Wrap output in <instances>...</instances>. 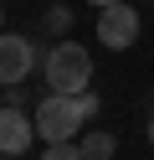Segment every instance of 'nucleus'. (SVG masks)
Listing matches in <instances>:
<instances>
[{
    "label": "nucleus",
    "instance_id": "obj_1",
    "mask_svg": "<svg viewBox=\"0 0 154 160\" xmlns=\"http://www.w3.org/2000/svg\"><path fill=\"white\" fill-rule=\"evenodd\" d=\"M41 78H46V93H87V83H92V57H87V47H77L67 36V42H57L46 52V62H41Z\"/></svg>",
    "mask_w": 154,
    "mask_h": 160
},
{
    "label": "nucleus",
    "instance_id": "obj_2",
    "mask_svg": "<svg viewBox=\"0 0 154 160\" xmlns=\"http://www.w3.org/2000/svg\"><path fill=\"white\" fill-rule=\"evenodd\" d=\"M82 124H87V114H82V103L72 93H46L36 103V134L46 145H77Z\"/></svg>",
    "mask_w": 154,
    "mask_h": 160
},
{
    "label": "nucleus",
    "instance_id": "obj_3",
    "mask_svg": "<svg viewBox=\"0 0 154 160\" xmlns=\"http://www.w3.org/2000/svg\"><path fill=\"white\" fill-rule=\"evenodd\" d=\"M41 62H46V57L36 52V42H31V36H16V31L0 36V83H5V88H21Z\"/></svg>",
    "mask_w": 154,
    "mask_h": 160
},
{
    "label": "nucleus",
    "instance_id": "obj_4",
    "mask_svg": "<svg viewBox=\"0 0 154 160\" xmlns=\"http://www.w3.org/2000/svg\"><path fill=\"white\" fill-rule=\"evenodd\" d=\"M98 42L108 47V52H128V47L139 42V11H133L128 0L98 11Z\"/></svg>",
    "mask_w": 154,
    "mask_h": 160
},
{
    "label": "nucleus",
    "instance_id": "obj_5",
    "mask_svg": "<svg viewBox=\"0 0 154 160\" xmlns=\"http://www.w3.org/2000/svg\"><path fill=\"white\" fill-rule=\"evenodd\" d=\"M31 139H41V134H36V114L5 108V114H0V150H5V155H26Z\"/></svg>",
    "mask_w": 154,
    "mask_h": 160
},
{
    "label": "nucleus",
    "instance_id": "obj_6",
    "mask_svg": "<svg viewBox=\"0 0 154 160\" xmlns=\"http://www.w3.org/2000/svg\"><path fill=\"white\" fill-rule=\"evenodd\" d=\"M77 145H82V155H87V160H113V150H118V139H113L108 129H92V134H82Z\"/></svg>",
    "mask_w": 154,
    "mask_h": 160
},
{
    "label": "nucleus",
    "instance_id": "obj_7",
    "mask_svg": "<svg viewBox=\"0 0 154 160\" xmlns=\"http://www.w3.org/2000/svg\"><path fill=\"white\" fill-rule=\"evenodd\" d=\"M41 31H46V36H67L72 31V11H67V5H51L46 21H41Z\"/></svg>",
    "mask_w": 154,
    "mask_h": 160
},
{
    "label": "nucleus",
    "instance_id": "obj_8",
    "mask_svg": "<svg viewBox=\"0 0 154 160\" xmlns=\"http://www.w3.org/2000/svg\"><path fill=\"white\" fill-rule=\"evenodd\" d=\"M41 160H87V155H82V145H46Z\"/></svg>",
    "mask_w": 154,
    "mask_h": 160
},
{
    "label": "nucleus",
    "instance_id": "obj_9",
    "mask_svg": "<svg viewBox=\"0 0 154 160\" xmlns=\"http://www.w3.org/2000/svg\"><path fill=\"white\" fill-rule=\"evenodd\" d=\"M77 103H82V114H87V119L98 114V93H77Z\"/></svg>",
    "mask_w": 154,
    "mask_h": 160
},
{
    "label": "nucleus",
    "instance_id": "obj_10",
    "mask_svg": "<svg viewBox=\"0 0 154 160\" xmlns=\"http://www.w3.org/2000/svg\"><path fill=\"white\" fill-rule=\"evenodd\" d=\"M87 5H98V11H108V5H118V0H87Z\"/></svg>",
    "mask_w": 154,
    "mask_h": 160
},
{
    "label": "nucleus",
    "instance_id": "obj_11",
    "mask_svg": "<svg viewBox=\"0 0 154 160\" xmlns=\"http://www.w3.org/2000/svg\"><path fill=\"white\" fill-rule=\"evenodd\" d=\"M149 139H154V114H149Z\"/></svg>",
    "mask_w": 154,
    "mask_h": 160
},
{
    "label": "nucleus",
    "instance_id": "obj_12",
    "mask_svg": "<svg viewBox=\"0 0 154 160\" xmlns=\"http://www.w3.org/2000/svg\"><path fill=\"white\" fill-rule=\"evenodd\" d=\"M5 160H21V155H5Z\"/></svg>",
    "mask_w": 154,
    "mask_h": 160
}]
</instances>
